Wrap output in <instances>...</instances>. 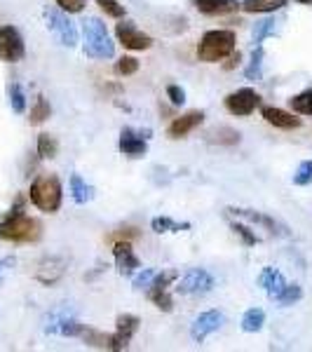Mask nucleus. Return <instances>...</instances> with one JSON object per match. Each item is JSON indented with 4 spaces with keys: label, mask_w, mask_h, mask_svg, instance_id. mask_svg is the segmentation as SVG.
Instances as JSON below:
<instances>
[{
    "label": "nucleus",
    "mask_w": 312,
    "mask_h": 352,
    "mask_svg": "<svg viewBox=\"0 0 312 352\" xmlns=\"http://www.w3.org/2000/svg\"><path fill=\"white\" fill-rule=\"evenodd\" d=\"M24 207H26V200L19 195L14 207L10 209V214L3 219V223H0V240L28 244V242H38L43 237V223L33 217H26Z\"/></svg>",
    "instance_id": "f257e3e1"
},
{
    "label": "nucleus",
    "mask_w": 312,
    "mask_h": 352,
    "mask_svg": "<svg viewBox=\"0 0 312 352\" xmlns=\"http://www.w3.org/2000/svg\"><path fill=\"white\" fill-rule=\"evenodd\" d=\"M235 31H228V28L207 31L202 36L200 45H197V59L204 61V64H219V61L228 59L235 52Z\"/></svg>",
    "instance_id": "f03ea898"
},
{
    "label": "nucleus",
    "mask_w": 312,
    "mask_h": 352,
    "mask_svg": "<svg viewBox=\"0 0 312 352\" xmlns=\"http://www.w3.org/2000/svg\"><path fill=\"white\" fill-rule=\"evenodd\" d=\"M28 200H31L45 214L59 212L61 200H64V188H61L59 176L56 174H41L38 176V179L31 184Z\"/></svg>",
    "instance_id": "7ed1b4c3"
},
{
    "label": "nucleus",
    "mask_w": 312,
    "mask_h": 352,
    "mask_svg": "<svg viewBox=\"0 0 312 352\" xmlns=\"http://www.w3.org/2000/svg\"><path fill=\"white\" fill-rule=\"evenodd\" d=\"M82 38H85V54L92 59H111L115 54V43L111 41L106 24L96 16H87L82 21Z\"/></svg>",
    "instance_id": "20e7f679"
},
{
    "label": "nucleus",
    "mask_w": 312,
    "mask_h": 352,
    "mask_svg": "<svg viewBox=\"0 0 312 352\" xmlns=\"http://www.w3.org/2000/svg\"><path fill=\"white\" fill-rule=\"evenodd\" d=\"M45 21H47L49 33L59 41L64 47H76L78 45V31L73 21L64 14V10H45Z\"/></svg>",
    "instance_id": "39448f33"
},
{
    "label": "nucleus",
    "mask_w": 312,
    "mask_h": 352,
    "mask_svg": "<svg viewBox=\"0 0 312 352\" xmlns=\"http://www.w3.org/2000/svg\"><path fill=\"white\" fill-rule=\"evenodd\" d=\"M212 289L214 277L204 268H192L177 280V294H181V296H202V294L212 292Z\"/></svg>",
    "instance_id": "423d86ee"
},
{
    "label": "nucleus",
    "mask_w": 312,
    "mask_h": 352,
    "mask_svg": "<svg viewBox=\"0 0 312 352\" xmlns=\"http://www.w3.org/2000/svg\"><path fill=\"white\" fill-rule=\"evenodd\" d=\"M26 54V45L21 38L19 28L14 26H0V61L5 64H16Z\"/></svg>",
    "instance_id": "0eeeda50"
},
{
    "label": "nucleus",
    "mask_w": 312,
    "mask_h": 352,
    "mask_svg": "<svg viewBox=\"0 0 312 352\" xmlns=\"http://www.w3.org/2000/svg\"><path fill=\"white\" fill-rule=\"evenodd\" d=\"M223 106H225V111L232 113V116L247 118L260 106V96L254 92L252 87H242V89H237V92H230L225 96Z\"/></svg>",
    "instance_id": "6e6552de"
},
{
    "label": "nucleus",
    "mask_w": 312,
    "mask_h": 352,
    "mask_svg": "<svg viewBox=\"0 0 312 352\" xmlns=\"http://www.w3.org/2000/svg\"><path fill=\"white\" fill-rule=\"evenodd\" d=\"M115 36H118V43H120L124 50L144 52V50L153 47V38L148 36V33L139 31L132 21H120V24L115 26Z\"/></svg>",
    "instance_id": "1a4fd4ad"
},
{
    "label": "nucleus",
    "mask_w": 312,
    "mask_h": 352,
    "mask_svg": "<svg viewBox=\"0 0 312 352\" xmlns=\"http://www.w3.org/2000/svg\"><path fill=\"white\" fill-rule=\"evenodd\" d=\"M141 320L136 315H129L124 312L115 320V333L109 336V350H127L129 348V340L134 338V333L139 331Z\"/></svg>",
    "instance_id": "9d476101"
},
{
    "label": "nucleus",
    "mask_w": 312,
    "mask_h": 352,
    "mask_svg": "<svg viewBox=\"0 0 312 352\" xmlns=\"http://www.w3.org/2000/svg\"><path fill=\"white\" fill-rule=\"evenodd\" d=\"M223 312H219V310H207V312H202L200 317H197L195 322H192V327H190V336L195 343H202V340H207V336H212L214 331H219L221 324H223Z\"/></svg>",
    "instance_id": "9b49d317"
},
{
    "label": "nucleus",
    "mask_w": 312,
    "mask_h": 352,
    "mask_svg": "<svg viewBox=\"0 0 312 352\" xmlns=\"http://www.w3.org/2000/svg\"><path fill=\"white\" fill-rule=\"evenodd\" d=\"M113 256H115V268L120 275H134L136 270L141 268V261L139 256L134 254V249H132V242H115L113 244Z\"/></svg>",
    "instance_id": "f8f14e48"
},
{
    "label": "nucleus",
    "mask_w": 312,
    "mask_h": 352,
    "mask_svg": "<svg viewBox=\"0 0 312 352\" xmlns=\"http://www.w3.org/2000/svg\"><path fill=\"white\" fill-rule=\"evenodd\" d=\"M148 136H144V132H134L132 127H124L120 132V141H118V148L122 155L129 157H141L148 151Z\"/></svg>",
    "instance_id": "ddd939ff"
},
{
    "label": "nucleus",
    "mask_w": 312,
    "mask_h": 352,
    "mask_svg": "<svg viewBox=\"0 0 312 352\" xmlns=\"http://www.w3.org/2000/svg\"><path fill=\"white\" fill-rule=\"evenodd\" d=\"M202 122H204V113L202 111H190L181 118H174L172 124L167 127V136L172 141H179V139H183V136H188L190 132H195Z\"/></svg>",
    "instance_id": "4468645a"
},
{
    "label": "nucleus",
    "mask_w": 312,
    "mask_h": 352,
    "mask_svg": "<svg viewBox=\"0 0 312 352\" xmlns=\"http://www.w3.org/2000/svg\"><path fill=\"white\" fill-rule=\"evenodd\" d=\"M49 324L45 327L47 333H59V336H66V338H78L82 336L85 331V324L76 317H68V315H52L49 317Z\"/></svg>",
    "instance_id": "2eb2a0df"
},
{
    "label": "nucleus",
    "mask_w": 312,
    "mask_h": 352,
    "mask_svg": "<svg viewBox=\"0 0 312 352\" xmlns=\"http://www.w3.org/2000/svg\"><path fill=\"white\" fill-rule=\"evenodd\" d=\"M64 272H66V261L59 258V256H49L38 265L36 280L43 282L45 287H52L61 280V277H64Z\"/></svg>",
    "instance_id": "dca6fc26"
},
{
    "label": "nucleus",
    "mask_w": 312,
    "mask_h": 352,
    "mask_svg": "<svg viewBox=\"0 0 312 352\" xmlns=\"http://www.w3.org/2000/svg\"><path fill=\"white\" fill-rule=\"evenodd\" d=\"M260 116H263L265 122L277 129H298L300 127V118H296L289 111L277 109V106H263V109H260Z\"/></svg>",
    "instance_id": "f3484780"
},
{
    "label": "nucleus",
    "mask_w": 312,
    "mask_h": 352,
    "mask_svg": "<svg viewBox=\"0 0 312 352\" xmlns=\"http://www.w3.org/2000/svg\"><path fill=\"white\" fill-rule=\"evenodd\" d=\"M190 3L195 5V10H200L207 16H223L240 10L237 0H190Z\"/></svg>",
    "instance_id": "a211bd4d"
},
{
    "label": "nucleus",
    "mask_w": 312,
    "mask_h": 352,
    "mask_svg": "<svg viewBox=\"0 0 312 352\" xmlns=\"http://www.w3.org/2000/svg\"><path fill=\"white\" fill-rule=\"evenodd\" d=\"M258 287H263V292L268 294L272 300H275L282 294V289L287 287V280H285V275H282L280 270L263 268V270H260V275H258Z\"/></svg>",
    "instance_id": "6ab92c4d"
},
{
    "label": "nucleus",
    "mask_w": 312,
    "mask_h": 352,
    "mask_svg": "<svg viewBox=\"0 0 312 352\" xmlns=\"http://www.w3.org/2000/svg\"><path fill=\"white\" fill-rule=\"evenodd\" d=\"M285 5H289V0H245L240 3V10L247 14H268L282 10Z\"/></svg>",
    "instance_id": "aec40b11"
},
{
    "label": "nucleus",
    "mask_w": 312,
    "mask_h": 352,
    "mask_svg": "<svg viewBox=\"0 0 312 352\" xmlns=\"http://www.w3.org/2000/svg\"><path fill=\"white\" fill-rule=\"evenodd\" d=\"M68 186H71V197H73V202H76V204H87V202L94 200V188L85 184L80 174H73L71 184H68Z\"/></svg>",
    "instance_id": "412c9836"
},
{
    "label": "nucleus",
    "mask_w": 312,
    "mask_h": 352,
    "mask_svg": "<svg viewBox=\"0 0 312 352\" xmlns=\"http://www.w3.org/2000/svg\"><path fill=\"white\" fill-rule=\"evenodd\" d=\"M263 59H265L263 47L256 45V50L252 52V59H249V66L245 68L247 80H260V78H263Z\"/></svg>",
    "instance_id": "4be33fe9"
},
{
    "label": "nucleus",
    "mask_w": 312,
    "mask_h": 352,
    "mask_svg": "<svg viewBox=\"0 0 312 352\" xmlns=\"http://www.w3.org/2000/svg\"><path fill=\"white\" fill-rule=\"evenodd\" d=\"M263 324H265V312L260 308H252V310H247L245 315H242V331L256 333V331L263 329Z\"/></svg>",
    "instance_id": "5701e85b"
},
{
    "label": "nucleus",
    "mask_w": 312,
    "mask_h": 352,
    "mask_svg": "<svg viewBox=\"0 0 312 352\" xmlns=\"http://www.w3.org/2000/svg\"><path fill=\"white\" fill-rule=\"evenodd\" d=\"M289 109L298 116H312V87L289 99Z\"/></svg>",
    "instance_id": "b1692460"
},
{
    "label": "nucleus",
    "mask_w": 312,
    "mask_h": 352,
    "mask_svg": "<svg viewBox=\"0 0 312 352\" xmlns=\"http://www.w3.org/2000/svg\"><path fill=\"white\" fill-rule=\"evenodd\" d=\"M207 141L209 144H219V146H235V144H240V134L230 127H221V129L209 132Z\"/></svg>",
    "instance_id": "393cba45"
},
{
    "label": "nucleus",
    "mask_w": 312,
    "mask_h": 352,
    "mask_svg": "<svg viewBox=\"0 0 312 352\" xmlns=\"http://www.w3.org/2000/svg\"><path fill=\"white\" fill-rule=\"evenodd\" d=\"M151 228L157 232V235H162V232H181V230H188L190 223H177V221H172L169 217H155L151 221Z\"/></svg>",
    "instance_id": "a878e982"
},
{
    "label": "nucleus",
    "mask_w": 312,
    "mask_h": 352,
    "mask_svg": "<svg viewBox=\"0 0 312 352\" xmlns=\"http://www.w3.org/2000/svg\"><path fill=\"white\" fill-rule=\"evenodd\" d=\"M49 116H52V106H49V101L45 99V96H38L36 104H33V109H31V116H28V122L43 124Z\"/></svg>",
    "instance_id": "bb28decb"
},
{
    "label": "nucleus",
    "mask_w": 312,
    "mask_h": 352,
    "mask_svg": "<svg viewBox=\"0 0 312 352\" xmlns=\"http://www.w3.org/2000/svg\"><path fill=\"white\" fill-rule=\"evenodd\" d=\"M275 28H277V19H272V16L256 21V26H254V31H252L254 45H260V43L265 41V38H270L272 33H275Z\"/></svg>",
    "instance_id": "cd10ccee"
},
{
    "label": "nucleus",
    "mask_w": 312,
    "mask_h": 352,
    "mask_svg": "<svg viewBox=\"0 0 312 352\" xmlns=\"http://www.w3.org/2000/svg\"><path fill=\"white\" fill-rule=\"evenodd\" d=\"M228 212L237 214V217H242V219H247V221H252V223H260V226H265V228L272 230V232H277V223H275V221H272L270 217H265V214L252 212V209H228Z\"/></svg>",
    "instance_id": "c85d7f7f"
},
{
    "label": "nucleus",
    "mask_w": 312,
    "mask_h": 352,
    "mask_svg": "<svg viewBox=\"0 0 312 352\" xmlns=\"http://www.w3.org/2000/svg\"><path fill=\"white\" fill-rule=\"evenodd\" d=\"M56 153H59V141L52 134L38 136V155L45 157V160H52V157H56Z\"/></svg>",
    "instance_id": "c756f323"
},
{
    "label": "nucleus",
    "mask_w": 312,
    "mask_h": 352,
    "mask_svg": "<svg viewBox=\"0 0 312 352\" xmlns=\"http://www.w3.org/2000/svg\"><path fill=\"white\" fill-rule=\"evenodd\" d=\"M148 298L155 303V308H160L162 312H172L174 310V300H172V296H169V289L148 287Z\"/></svg>",
    "instance_id": "7c9ffc66"
},
{
    "label": "nucleus",
    "mask_w": 312,
    "mask_h": 352,
    "mask_svg": "<svg viewBox=\"0 0 312 352\" xmlns=\"http://www.w3.org/2000/svg\"><path fill=\"white\" fill-rule=\"evenodd\" d=\"M300 298H303V289H300L298 285H289L287 282V287L282 289V294L275 300L280 305H293V303H298Z\"/></svg>",
    "instance_id": "2f4dec72"
},
{
    "label": "nucleus",
    "mask_w": 312,
    "mask_h": 352,
    "mask_svg": "<svg viewBox=\"0 0 312 352\" xmlns=\"http://www.w3.org/2000/svg\"><path fill=\"white\" fill-rule=\"evenodd\" d=\"M136 71H139V59H134V56H120V59L115 61L118 76L127 78V76H134Z\"/></svg>",
    "instance_id": "473e14b6"
},
{
    "label": "nucleus",
    "mask_w": 312,
    "mask_h": 352,
    "mask_svg": "<svg viewBox=\"0 0 312 352\" xmlns=\"http://www.w3.org/2000/svg\"><path fill=\"white\" fill-rule=\"evenodd\" d=\"M10 106H12L14 113H24L26 111V96H24V89L19 85H10Z\"/></svg>",
    "instance_id": "72a5a7b5"
},
{
    "label": "nucleus",
    "mask_w": 312,
    "mask_h": 352,
    "mask_svg": "<svg viewBox=\"0 0 312 352\" xmlns=\"http://www.w3.org/2000/svg\"><path fill=\"white\" fill-rule=\"evenodd\" d=\"M312 184V160H303L298 169L293 172V186H308Z\"/></svg>",
    "instance_id": "f704fd0d"
},
{
    "label": "nucleus",
    "mask_w": 312,
    "mask_h": 352,
    "mask_svg": "<svg viewBox=\"0 0 312 352\" xmlns=\"http://www.w3.org/2000/svg\"><path fill=\"white\" fill-rule=\"evenodd\" d=\"M96 5H99V8L104 10L109 16H113V19H122V16L127 14L124 5H120L118 0H96Z\"/></svg>",
    "instance_id": "c9c22d12"
},
{
    "label": "nucleus",
    "mask_w": 312,
    "mask_h": 352,
    "mask_svg": "<svg viewBox=\"0 0 312 352\" xmlns=\"http://www.w3.org/2000/svg\"><path fill=\"white\" fill-rule=\"evenodd\" d=\"M87 340L89 345H94V348H109V336L106 333H99V331H94V329H87L85 327V331H82V336Z\"/></svg>",
    "instance_id": "e433bc0d"
},
{
    "label": "nucleus",
    "mask_w": 312,
    "mask_h": 352,
    "mask_svg": "<svg viewBox=\"0 0 312 352\" xmlns=\"http://www.w3.org/2000/svg\"><path fill=\"white\" fill-rule=\"evenodd\" d=\"M56 5H59V10H64L68 14H78L85 10V5H87V0H54Z\"/></svg>",
    "instance_id": "4c0bfd02"
},
{
    "label": "nucleus",
    "mask_w": 312,
    "mask_h": 352,
    "mask_svg": "<svg viewBox=\"0 0 312 352\" xmlns=\"http://www.w3.org/2000/svg\"><path fill=\"white\" fill-rule=\"evenodd\" d=\"M153 277H155V270L146 268V270H141L139 275H134L132 285H134V289H148L151 282H153Z\"/></svg>",
    "instance_id": "58836bf2"
},
{
    "label": "nucleus",
    "mask_w": 312,
    "mask_h": 352,
    "mask_svg": "<svg viewBox=\"0 0 312 352\" xmlns=\"http://www.w3.org/2000/svg\"><path fill=\"white\" fill-rule=\"evenodd\" d=\"M232 230H235L237 235L242 237V242H245L247 247H254V244L258 242V237L254 235V232H252V228H247V226H242V223H232Z\"/></svg>",
    "instance_id": "ea45409f"
},
{
    "label": "nucleus",
    "mask_w": 312,
    "mask_h": 352,
    "mask_svg": "<svg viewBox=\"0 0 312 352\" xmlns=\"http://www.w3.org/2000/svg\"><path fill=\"white\" fill-rule=\"evenodd\" d=\"M167 99L172 101L174 106H183L186 104L183 87H179V85H167Z\"/></svg>",
    "instance_id": "a19ab883"
},
{
    "label": "nucleus",
    "mask_w": 312,
    "mask_h": 352,
    "mask_svg": "<svg viewBox=\"0 0 312 352\" xmlns=\"http://www.w3.org/2000/svg\"><path fill=\"white\" fill-rule=\"evenodd\" d=\"M136 237H139V230H136V228H120V230L111 232L109 240H113V242H120V240L132 242V240H136Z\"/></svg>",
    "instance_id": "79ce46f5"
},
{
    "label": "nucleus",
    "mask_w": 312,
    "mask_h": 352,
    "mask_svg": "<svg viewBox=\"0 0 312 352\" xmlns=\"http://www.w3.org/2000/svg\"><path fill=\"white\" fill-rule=\"evenodd\" d=\"M240 59H242L240 52H232V54L228 56V64H225V68H228V71H230V68H235L237 64H240Z\"/></svg>",
    "instance_id": "37998d69"
},
{
    "label": "nucleus",
    "mask_w": 312,
    "mask_h": 352,
    "mask_svg": "<svg viewBox=\"0 0 312 352\" xmlns=\"http://www.w3.org/2000/svg\"><path fill=\"white\" fill-rule=\"evenodd\" d=\"M298 3H303V5H312V0H298Z\"/></svg>",
    "instance_id": "c03bdc74"
},
{
    "label": "nucleus",
    "mask_w": 312,
    "mask_h": 352,
    "mask_svg": "<svg viewBox=\"0 0 312 352\" xmlns=\"http://www.w3.org/2000/svg\"><path fill=\"white\" fill-rule=\"evenodd\" d=\"M8 261H10V258H8ZM8 261H3V263H0V268H3V265H5V263H8Z\"/></svg>",
    "instance_id": "a18cd8bd"
}]
</instances>
